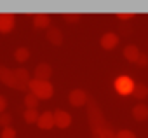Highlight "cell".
<instances>
[{"mask_svg": "<svg viewBox=\"0 0 148 138\" xmlns=\"http://www.w3.org/2000/svg\"><path fill=\"white\" fill-rule=\"evenodd\" d=\"M51 23V18L47 14H35L33 16V26L35 28H47Z\"/></svg>", "mask_w": 148, "mask_h": 138, "instance_id": "14", "label": "cell"}, {"mask_svg": "<svg viewBox=\"0 0 148 138\" xmlns=\"http://www.w3.org/2000/svg\"><path fill=\"white\" fill-rule=\"evenodd\" d=\"M132 117H134L136 121H146V119H148V107L143 105V103L134 105V108H132Z\"/></svg>", "mask_w": 148, "mask_h": 138, "instance_id": "13", "label": "cell"}, {"mask_svg": "<svg viewBox=\"0 0 148 138\" xmlns=\"http://www.w3.org/2000/svg\"><path fill=\"white\" fill-rule=\"evenodd\" d=\"M99 138H117V135H113V131L110 128H105L101 133H99Z\"/></svg>", "mask_w": 148, "mask_h": 138, "instance_id": "23", "label": "cell"}, {"mask_svg": "<svg viewBox=\"0 0 148 138\" xmlns=\"http://www.w3.org/2000/svg\"><path fill=\"white\" fill-rule=\"evenodd\" d=\"M132 12H117V18L119 19H124V21H127V19H132Z\"/></svg>", "mask_w": 148, "mask_h": 138, "instance_id": "25", "label": "cell"}, {"mask_svg": "<svg viewBox=\"0 0 148 138\" xmlns=\"http://www.w3.org/2000/svg\"><path fill=\"white\" fill-rule=\"evenodd\" d=\"M132 96L136 98V100H145L146 96H148V86L146 84H136V88H134V91H132Z\"/></svg>", "mask_w": 148, "mask_h": 138, "instance_id": "15", "label": "cell"}, {"mask_svg": "<svg viewBox=\"0 0 148 138\" xmlns=\"http://www.w3.org/2000/svg\"><path fill=\"white\" fill-rule=\"evenodd\" d=\"M38 117H40V114L37 112V108H28L25 112V121L26 122H38Z\"/></svg>", "mask_w": 148, "mask_h": 138, "instance_id": "17", "label": "cell"}, {"mask_svg": "<svg viewBox=\"0 0 148 138\" xmlns=\"http://www.w3.org/2000/svg\"><path fill=\"white\" fill-rule=\"evenodd\" d=\"M25 105H26L28 108H37V107H38V98H37L33 93H28V95L25 96Z\"/></svg>", "mask_w": 148, "mask_h": 138, "instance_id": "18", "label": "cell"}, {"mask_svg": "<svg viewBox=\"0 0 148 138\" xmlns=\"http://www.w3.org/2000/svg\"><path fill=\"white\" fill-rule=\"evenodd\" d=\"M117 138H136V135L129 129H122V131L117 133Z\"/></svg>", "mask_w": 148, "mask_h": 138, "instance_id": "21", "label": "cell"}, {"mask_svg": "<svg viewBox=\"0 0 148 138\" xmlns=\"http://www.w3.org/2000/svg\"><path fill=\"white\" fill-rule=\"evenodd\" d=\"M54 122H56L58 128L64 129V128H68L71 124V115L68 112H64V110H56L54 112Z\"/></svg>", "mask_w": 148, "mask_h": 138, "instance_id": "8", "label": "cell"}, {"mask_svg": "<svg viewBox=\"0 0 148 138\" xmlns=\"http://www.w3.org/2000/svg\"><path fill=\"white\" fill-rule=\"evenodd\" d=\"M14 58H16L19 63H25V61L30 58V51H28V47H18L16 52H14Z\"/></svg>", "mask_w": 148, "mask_h": 138, "instance_id": "16", "label": "cell"}, {"mask_svg": "<svg viewBox=\"0 0 148 138\" xmlns=\"http://www.w3.org/2000/svg\"><path fill=\"white\" fill-rule=\"evenodd\" d=\"M37 124L42 129H51L52 126H56V122H54V112H44V114H40Z\"/></svg>", "mask_w": 148, "mask_h": 138, "instance_id": "10", "label": "cell"}, {"mask_svg": "<svg viewBox=\"0 0 148 138\" xmlns=\"http://www.w3.org/2000/svg\"><path fill=\"white\" fill-rule=\"evenodd\" d=\"M2 138H16V131H14L12 128H4Z\"/></svg>", "mask_w": 148, "mask_h": 138, "instance_id": "22", "label": "cell"}, {"mask_svg": "<svg viewBox=\"0 0 148 138\" xmlns=\"http://www.w3.org/2000/svg\"><path fill=\"white\" fill-rule=\"evenodd\" d=\"M64 21H68V23H79L80 21V14H70V12H66L64 14Z\"/></svg>", "mask_w": 148, "mask_h": 138, "instance_id": "20", "label": "cell"}, {"mask_svg": "<svg viewBox=\"0 0 148 138\" xmlns=\"http://www.w3.org/2000/svg\"><path fill=\"white\" fill-rule=\"evenodd\" d=\"M99 44H101V47H103V49L112 51V49L119 44V35H117V33H113V32H106V33H103V37H101Z\"/></svg>", "mask_w": 148, "mask_h": 138, "instance_id": "7", "label": "cell"}, {"mask_svg": "<svg viewBox=\"0 0 148 138\" xmlns=\"http://www.w3.org/2000/svg\"><path fill=\"white\" fill-rule=\"evenodd\" d=\"M45 37H47V40H49L51 44H54V46H61V44H63V33H61L59 28H49L47 33H45Z\"/></svg>", "mask_w": 148, "mask_h": 138, "instance_id": "12", "label": "cell"}, {"mask_svg": "<svg viewBox=\"0 0 148 138\" xmlns=\"http://www.w3.org/2000/svg\"><path fill=\"white\" fill-rule=\"evenodd\" d=\"M30 93H33L38 100H47L52 96L54 93V88L49 81H38V79H32L30 81V86H28Z\"/></svg>", "mask_w": 148, "mask_h": 138, "instance_id": "2", "label": "cell"}, {"mask_svg": "<svg viewBox=\"0 0 148 138\" xmlns=\"http://www.w3.org/2000/svg\"><path fill=\"white\" fill-rule=\"evenodd\" d=\"M11 122H12V115L11 114H2L0 115V124L4 128H11Z\"/></svg>", "mask_w": 148, "mask_h": 138, "instance_id": "19", "label": "cell"}, {"mask_svg": "<svg viewBox=\"0 0 148 138\" xmlns=\"http://www.w3.org/2000/svg\"><path fill=\"white\" fill-rule=\"evenodd\" d=\"M5 105H7V101H5V98H4V96H0V112H4V108H5Z\"/></svg>", "mask_w": 148, "mask_h": 138, "instance_id": "26", "label": "cell"}, {"mask_svg": "<svg viewBox=\"0 0 148 138\" xmlns=\"http://www.w3.org/2000/svg\"><path fill=\"white\" fill-rule=\"evenodd\" d=\"M136 65H139V66H146V65H148V56H146L145 52H141V56L138 58Z\"/></svg>", "mask_w": 148, "mask_h": 138, "instance_id": "24", "label": "cell"}, {"mask_svg": "<svg viewBox=\"0 0 148 138\" xmlns=\"http://www.w3.org/2000/svg\"><path fill=\"white\" fill-rule=\"evenodd\" d=\"M89 121H91V128H92L96 138H99V133H101L105 128H108V126L105 124V119H103L101 110L96 107L94 101H91V105H89Z\"/></svg>", "mask_w": 148, "mask_h": 138, "instance_id": "3", "label": "cell"}, {"mask_svg": "<svg viewBox=\"0 0 148 138\" xmlns=\"http://www.w3.org/2000/svg\"><path fill=\"white\" fill-rule=\"evenodd\" d=\"M16 25V18L14 14H9V12H0V32L2 33H7L14 28Z\"/></svg>", "mask_w": 148, "mask_h": 138, "instance_id": "6", "label": "cell"}, {"mask_svg": "<svg viewBox=\"0 0 148 138\" xmlns=\"http://www.w3.org/2000/svg\"><path fill=\"white\" fill-rule=\"evenodd\" d=\"M139 56H141V52H139L138 46H134V44H129V46H125V49H124V58H125L127 61H131V63H136Z\"/></svg>", "mask_w": 148, "mask_h": 138, "instance_id": "11", "label": "cell"}, {"mask_svg": "<svg viewBox=\"0 0 148 138\" xmlns=\"http://www.w3.org/2000/svg\"><path fill=\"white\" fill-rule=\"evenodd\" d=\"M52 75V66L49 63H40L35 68V79L38 81H49V77Z\"/></svg>", "mask_w": 148, "mask_h": 138, "instance_id": "9", "label": "cell"}, {"mask_svg": "<svg viewBox=\"0 0 148 138\" xmlns=\"http://www.w3.org/2000/svg\"><path fill=\"white\" fill-rule=\"evenodd\" d=\"M68 101H70V105H73V107H82V105H86V101H87V93H86L84 89H73V91H70V95H68Z\"/></svg>", "mask_w": 148, "mask_h": 138, "instance_id": "5", "label": "cell"}, {"mask_svg": "<svg viewBox=\"0 0 148 138\" xmlns=\"http://www.w3.org/2000/svg\"><path fill=\"white\" fill-rule=\"evenodd\" d=\"M0 82H4L9 88H14L18 91H23L30 86V74L25 68H16L9 70L5 66H0Z\"/></svg>", "mask_w": 148, "mask_h": 138, "instance_id": "1", "label": "cell"}, {"mask_svg": "<svg viewBox=\"0 0 148 138\" xmlns=\"http://www.w3.org/2000/svg\"><path fill=\"white\" fill-rule=\"evenodd\" d=\"M113 86H115V91L119 93V95H132V91H134V88H136V84H134V81L129 77V75H119L117 79H115V82H113Z\"/></svg>", "mask_w": 148, "mask_h": 138, "instance_id": "4", "label": "cell"}]
</instances>
